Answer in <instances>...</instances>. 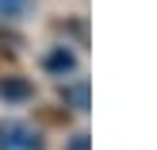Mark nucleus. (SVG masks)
Returning <instances> with one entry per match:
<instances>
[{
    "label": "nucleus",
    "mask_w": 157,
    "mask_h": 150,
    "mask_svg": "<svg viewBox=\"0 0 157 150\" xmlns=\"http://www.w3.org/2000/svg\"><path fill=\"white\" fill-rule=\"evenodd\" d=\"M73 54L65 50V46H58V50H50L46 54V69H50V73H73Z\"/></svg>",
    "instance_id": "20e7f679"
},
{
    "label": "nucleus",
    "mask_w": 157,
    "mask_h": 150,
    "mask_svg": "<svg viewBox=\"0 0 157 150\" xmlns=\"http://www.w3.org/2000/svg\"><path fill=\"white\" fill-rule=\"evenodd\" d=\"M0 150H46L42 135L23 120H0Z\"/></svg>",
    "instance_id": "f257e3e1"
},
{
    "label": "nucleus",
    "mask_w": 157,
    "mask_h": 150,
    "mask_svg": "<svg viewBox=\"0 0 157 150\" xmlns=\"http://www.w3.org/2000/svg\"><path fill=\"white\" fill-rule=\"evenodd\" d=\"M61 100H65L73 112H88V81H73L61 89Z\"/></svg>",
    "instance_id": "7ed1b4c3"
},
{
    "label": "nucleus",
    "mask_w": 157,
    "mask_h": 150,
    "mask_svg": "<svg viewBox=\"0 0 157 150\" xmlns=\"http://www.w3.org/2000/svg\"><path fill=\"white\" fill-rule=\"evenodd\" d=\"M0 96L12 100V104H19V100H31V96H35V89H31L27 77H0Z\"/></svg>",
    "instance_id": "f03ea898"
},
{
    "label": "nucleus",
    "mask_w": 157,
    "mask_h": 150,
    "mask_svg": "<svg viewBox=\"0 0 157 150\" xmlns=\"http://www.w3.org/2000/svg\"><path fill=\"white\" fill-rule=\"evenodd\" d=\"M69 150H88V135H73L69 139Z\"/></svg>",
    "instance_id": "423d86ee"
},
{
    "label": "nucleus",
    "mask_w": 157,
    "mask_h": 150,
    "mask_svg": "<svg viewBox=\"0 0 157 150\" xmlns=\"http://www.w3.org/2000/svg\"><path fill=\"white\" fill-rule=\"evenodd\" d=\"M31 8V0H0V19H19Z\"/></svg>",
    "instance_id": "39448f33"
}]
</instances>
